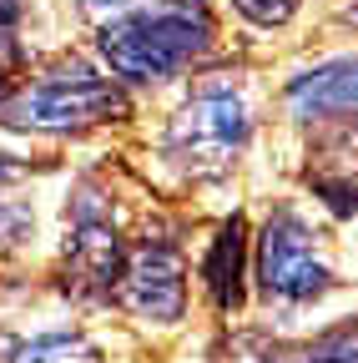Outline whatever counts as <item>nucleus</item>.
Listing matches in <instances>:
<instances>
[{
  "label": "nucleus",
  "mask_w": 358,
  "mask_h": 363,
  "mask_svg": "<svg viewBox=\"0 0 358 363\" xmlns=\"http://www.w3.org/2000/svg\"><path fill=\"white\" fill-rule=\"evenodd\" d=\"M217 40V21L202 0H152V6L121 11L101 26V56L121 81H172L202 61Z\"/></svg>",
  "instance_id": "obj_1"
},
{
  "label": "nucleus",
  "mask_w": 358,
  "mask_h": 363,
  "mask_svg": "<svg viewBox=\"0 0 358 363\" xmlns=\"http://www.w3.org/2000/svg\"><path fill=\"white\" fill-rule=\"evenodd\" d=\"M126 111H131V101L116 81L71 61V66L46 71L26 91H11V101L0 106V121L16 126V131L66 136V131H86V126H101V121H121Z\"/></svg>",
  "instance_id": "obj_2"
},
{
  "label": "nucleus",
  "mask_w": 358,
  "mask_h": 363,
  "mask_svg": "<svg viewBox=\"0 0 358 363\" xmlns=\"http://www.w3.org/2000/svg\"><path fill=\"white\" fill-rule=\"evenodd\" d=\"M247 101L233 86H202L167 126V162L187 177H222L247 147Z\"/></svg>",
  "instance_id": "obj_3"
},
{
  "label": "nucleus",
  "mask_w": 358,
  "mask_h": 363,
  "mask_svg": "<svg viewBox=\"0 0 358 363\" xmlns=\"http://www.w3.org/2000/svg\"><path fill=\"white\" fill-rule=\"evenodd\" d=\"M252 257H257V288H262L267 303L303 308V303H318L333 288V267L323 262L313 227L293 207H278L262 222Z\"/></svg>",
  "instance_id": "obj_4"
},
{
  "label": "nucleus",
  "mask_w": 358,
  "mask_h": 363,
  "mask_svg": "<svg viewBox=\"0 0 358 363\" xmlns=\"http://www.w3.org/2000/svg\"><path fill=\"white\" fill-rule=\"evenodd\" d=\"M116 303H126L131 313L152 318V323H177L187 313V267L182 252L172 242H142L137 252H126V267L116 278Z\"/></svg>",
  "instance_id": "obj_5"
},
{
  "label": "nucleus",
  "mask_w": 358,
  "mask_h": 363,
  "mask_svg": "<svg viewBox=\"0 0 358 363\" xmlns=\"http://www.w3.org/2000/svg\"><path fill=\"white\" fill-rule=\"evenodd\" d=\"M121 267H126V247H121L116 222L96 202H81L66 238V278L91 298H111Z\"/></svg>",
  "instance_id": "obj_6"
},
{
  "label": "nucleus",
  "mask_w": 358,
  "mask_h": 363,
  "mask_svg": "<svg viewBox=\"0 0 358 363\" xmlns=\"http://www.w3.org/2000/svg\"><path fill=\"white\" fill-rule=\"evenodd\" d=\"M288 111L298 121H333L358 116V56L323 61L288 81Z\"/></svg>",
  "instance_id": "obj_7"
},
{
  "label": "nucleus",
  "mask_w": 358,
  "mask_h": 363,
  "mask_svg": "<svg viewBox=\"0 0 358 363\" xmlns=\"http://www.w3.org/2000/svg\"><path fill=\"white\" fill-rule=\"evenodd\" d=\"M202 283H207V298L217 303V313H228V318L247 303V222L237 212L217 227V238L202 257Z\"/></svg>",
  "instance_id": "obj_8"
},
{
  "label": "nucleus",
  "mask_w": 358,
  "mask_h": 363,
  "mask_svg": "<svg viewBox=\"0 0 358 363\" xmlns=\"http://www.w3.org/2000/svg\"><path fill=\"white\" fill-rule=\"evenodd\" d=\"M252 363H358V318L318 333L313 343H283V348H262Z\"/></svg>",
  "instance_id": "obj_9"
},
{
  "label": "nucleus",
  "mask_w": 358,
  "mask_h": 363,
  "mask_svg": "<svg viewBox=\"0 0 358 363\" xmlns=\"http://www.w3.org/2000/svg\"><path fill=\"white\" fill-rule=\"evenodd\" d=\"M6 363H101V353H96L91 338L56 328V333H35V338L16 343Z\"/></svg>",
  "instance_id": "obj_10"
},
{
  "label": "nucleus",
  "mask_w": 358,
  "mask_h": 363,
  "mask_svg": "<svg viewBox=\"0 0 358 363\" xmlns=\"http://www.w3.org/2000/svg\"><path fill=\"white\" fill-rule=\"evenodd\" d=\"M233 6H237L252 26H288L293 11H298V0H233Z\"/></svg>",
  "instance_id": "obj_11"
},
{
  "label": "nucleus",
  "mask_w": 358,
  "mask_h": 363,
  "mask_svg": "<svg viewBox=\"0 0 358 363\" xmlns=\"http://www.w3.org/2000/svg\"><path fill=\"white\" fill-rule=\"evenodd\" d=\"M313 192H323V202H328L338 217L358 212V182H328V177H313Z\"/></svg>",
  "instance_id": "obj_12"
},
{
  "label": "nucleus",
  "mask_w": 358,
  "mask_h": 363,
  "mask_svg": "<svg viewBox=\"0 0 358 363\" xmlns=\"http://www.w3.org/2000/svg\"><path fill=\"white\" fill-rule=\"evenodd\" d=\"M26 16V0H0V56L16 61V30Z\"/></svg>",
  "instance_id": "obj_13"
},
{
  "label": "nucleus",
  "mask_w": 358,
  "mask_h": 363,
  "mask_svg": "<svg viewBox=\"0 0 358 363\" xmlns=\"http://www.w3.org/2000/svg\"><path fill=\"white\" fill-rule=\"evenodd\" d=\"M81 6L91 11V16H106V11H111V16H121V11L131 6V0H81Z\"/></svg>",
  "instance_id": "obj_14"
},
{
  "label": "nucleus",
  "mask_w": 358,
  "mask_h": 363,
  "mask_svg": "<svg viewBox=\"0 0 358 363\" xmlns=\"http://www.w3.org/2000/svg\"><path fill=\"white\" fill-rule=\"evenodd\" d=\"M6 101H11V76L0 71V106H6Z\"/></svg>",
  "instance_id": "obj_15"
}]
</instances>
